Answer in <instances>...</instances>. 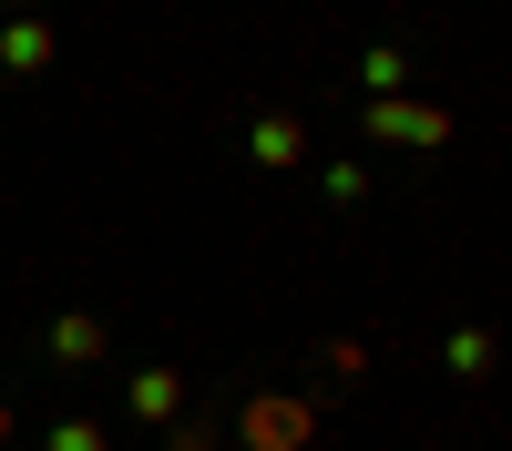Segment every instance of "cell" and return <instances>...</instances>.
<instances>
[{
  "label": "cell",
  "mask_w": 512,
  "mask_h": 451,
  "mask_svg": "<svg viewBox=\"0 0 512 451\" xmlns=\"http://www.w3.org/2000/svg\"><path fill=\"white\" fill-rule=\"evenodd\" d=\"M308 431H318V400L308 390H256L236 410V441L246 451H308Z\"/></svg>",
  "instance_id": "cell-1"
},
{
  "label": "cell",
  "mask_w": 512,
  "mask_h": 451,
  "mask_svg": "<svg viewBox=\"0 0 512 451\" xmlns=\"http://www.w3.org/2000/svg\"><path fill=\"white\" fill-rule=\"evenodd\" d=\"M359 134L369 144H410V154H431V144H451V103H359Z\"/></svg>",
  "instance_id": "cell-2"
},
{
  "label": "cell",
  "mask_w": 512,
  "mask_h": 451,
  "mask_svg": "<svg viewBox=\"0 0 512 451\" xmlns=\"http://www.w3.org/2000/svg\"><path fill=\"white\" fill-rule=\"evenodd\" d=\"M123 410H134L144 431H175V421H185V369H164V359L134 369V380H123Z\"/></svg>",
  "instance_id": "cell-3"
},
{
  "label": "cell",
  "mask_w": 512,
  "mask_h": 451,
  "mask_svg": "<svg viewBox=\"0 0 512 451\" xmlns=\"http://www.w3.org/2000/svg\"><path fill=\"white\" fill-rule=\"evenodd\" d=\"M52 52H62V31L41 21V11H11V21H0V72H11V82L52 72Z\"/></svg>",
  "instance_id": "cell-4"
},
{
  "label": "cell",
  "mask_w": 512,
  "mask_h": 451,
  "mask_svg": "<svg viewBox=\"0 0 512 451\" xmlns=\"http://www.w3.org/2000/svg\"><path fill=\"white\" fill-rule=\"evenodd\" d=\"M41 349H52V369H103L113 328H103L93 308H62V318H52V339H41Z\"/></svg>",
  "instance_id": "cell-5"
},
{
  "label": "cell",
  "mask_w": 512,
  "mask_h": 451,
  "mask_svg": "<svg viewBox=\"0 0 512 451\" xmlns=\"http://www.w3.org/2000/svg\"><path fill=\"white\" fill-rule=\"evenodd\" d=\"M246 154L267 164V175H297V164H308V123H297V113H256L246 123Z\"/></svg>",
  "instance_id": "cell-6"
},
{
  "label": "cell",
  "mask_w": 512,
  "mask_h": 451,
  "mask_svg": "<svg viewBox=\"0 0 512 451\" xmlns=\"http://www.w3.org/2000/svg\"><path fill=\"white\" fill-rule=\"evenodd\" d=\"M441 369H451V380H492V369H502V339H492V328L482 318H461V328H441Z\"/></svg>",
  "instance_id": "cell-7"
},
{
  "label": "cell",
  "mask_w": 512,
  "mask_h": 451,
  "mask_svg": "<svg viewBox=\"0 0 512 451\" xmlns=\"http://www.w3.org/2000/svg\"><path fill=\"white\" fill-rule=\"evenodd\" d=\"M400 93H410V52H400V41L359 52V103H400Z\"/></svg>",
  "instance_id": "cell-8"
},
{
  "label": "cell",
  "mask_w": 512,
  "mask_h": 451,
  "mask_svg": "<svg viewBox=\"0 0 512 451\" xmlns=\"http://www.w3.org/2000/svg\"><path fill=\"white\" fill-rule=\"evenodd\" d=\"M164 441H175V451H226V421H216V410H185Z\"/></svg>",
  "instance_id": "cell-9"
},
{
  "label": "cell",
  "mask_w": 512,
  "mask_h": 451,
  "mask_svg": "<svg viewBox=\"0 0 512 451\" xmlns=\"http://www.w3.org/2000/svg\"><path fill=\"white\" fill-rule=\"evenodd\" d=\"M328 195H338V205H369V164H359V154L328 164Z\"/></svg>",
  "instance_id": "cell-10"
},
{
  "label": "cell",
  "mask_w": 512,
  "mask_h": 451,
  "mask_svg": "<svg viewBox=\"0 0 512 451\" xmlns=\"http://www.w3.org/2000/svg\"><path fill=\"white\" fill-rule=\"evenodd\" d=\"M52 451H113L103 421H52Z\"/></svg>",
  "instance_id": "cell-11"
},
{
  "label": "cell",
  "mask_w": 512,
  "mask_h": 451,
  "mask_svg": "<svg viewBox=\"0 0 512 451\" xmlns=\"http://www.w3.org/2000/svg\"><path fill=\"white\" fill-rule=\"evenodd\" d=\"M11 431H21V421H11V400H0V441H11Z\"/></svg>",
  "instance_id": "cell-12"
}]
</instances>
